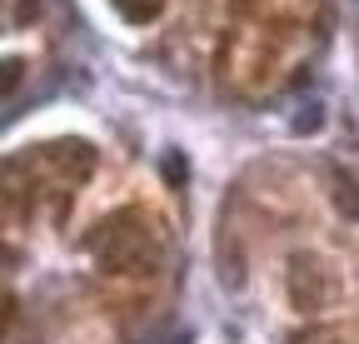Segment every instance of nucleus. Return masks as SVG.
I'll return each mask as SVG.
<instances>
[{"mask_svg":"<svg viewBox=\"0 0 359 344\" xmlns=\"http://www.w3.org/2000/svg\"><path fill=\"white\" fill-rule=\"evenodd\" d=\"M160 175H165V185H170V190H185V180H190V165H185V155H180V150H170V155L160 160Z\"/></svg>","mask_w":359,"mask_h":344,"instance_id":"20e7f679","label":"nucleus"},{"mask_svg":"<svg viewBox=\"0 0 359 344\" xmlns=\"http://www.w3.org/2000/svg\"><path fill=\"white\" fill-rule=\"evenodd\" d=\"M320 125H325L320 105H309V115H299V120H294V135H314V130H320Z\"/></svg>","mask_w":359,"mask_h":344,"instance_id":"39448f33","label":"nucleus"},{"mask_svg":"<svg viewBox=\"0 0 359 344\" xmlns=\"http://www.w3.org/2000/svg\"><path fill=\"white\" fill-rule=\"evenodd\" d=\"M290 344H349V334H339L334 324H304L290 334Z\"/></svg>","mask_w":359,"mask_h":344,"instance_id":"7ed1b4c3","label":"nucleus"},{"mask_svg":"<svg viewBox=\"0 0 359 344\" xmlns=\"http://www.w3.org/2000/svg\"><path fill=\"white\" fill-rule=\"evenodd\" d=\"M290 299H294V310H325L330 305V275L314 254H294L290 260Z\"/></svg>","mask_w":359,"mask_h":344,"instance_id":"f257e3e1","label":"nucleus"},{"mask_svg":"<svg viewBox=\"0 0 359 344\" xmlns=\"http://www.w3.org/2000/svg\"><path fill=\"white\" fill-rule=\"evenodd\" d=\"M334 209L344 220H359V180L344 175V170H334Z\"/></svg>","mask_w":359,"mask_h":344,"instance_id":"f03ea898","label":"nucleus"}]
</instances>
